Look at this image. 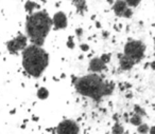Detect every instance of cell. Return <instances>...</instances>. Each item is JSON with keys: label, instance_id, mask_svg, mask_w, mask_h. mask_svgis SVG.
<instances>
[{"label": "cell", "instance_id": "cell-1", "mask_svg": "<svg viewBox=\"0 0 155 134\" xmlns=\"http://www.w3.org/2000/svg\"><path fill=\"white\" fill-rule=\"evenodd\" d=\"M72 83L79 95L91 98L94 101H101L104 97L112 95L115 90V83L105 80L100 74L94 73L75 77Z\"/></svg>", "mask_w": 155, "mask_h": 134}, {"label": "cell", "instance_id": "cell-2", "mask_svg": "<svg viewBox=\"0 0 155 134\" xmlns=\"http://www.w3.org/2000/svg\"><path fill=\"white\" fill-rule=\"evenodd\" d=\"M52 28V18L45 10L30 14L26 19V36L31 45L43 47Z\"/></svg>", "mask_w": 155, "mask_h": 134}, {"label": "cell", "instance_id": "cell-3", "mask_svg": "<svg viewBox=\"0 0 155 134\" xmlns=\"http://www.w3.org/2000/svg\"><path fill=\"white\" fill-rule=\"evenodd\" d=\"M21 64L25 72L33 78H39L50 62L49 53L43 47L29 45L21 52Z\"/></svg>", "mask_w": 155, "mask_h": 134}, {"label": "cell", "instance_id": "cell-4", "mask_svg": "<svg viewBox=\"0 0 155 134\" xmlns=\"http://www.w3.org/2000/svg\"><path fill=\"white\" fill-rule=\"evenodd\" d=\"M147 47L141 40L138 39H129L123 47L122 55L129 58L134 64H137L144 58Z\"/></svg>", "mask_w": 155, "mask_h": 134}, {"label": "cell", "instance_id": "cell-5", "mask_svg": "<svg viewBox=\"0 0 155 134\" xmlns=\"http://www.w3.org/2000/svg\"><path fill=\"white\" fill-rule=\"evenodd\" d=\"M81 128L75 120L65 118L58 123L55 128L56 134H80Z\"/></svg>", "mask_w": 155, "mask_h": 134}, {"label": "cell", "instance_id": "cell-6", "mask_svg": "<svg viewBox=\"0 0 155 134\" xmlns=\"http://www.w3.org/2000/svg\"><path fill=\"white\" fill-rule=\"evenodd\" d=\"M28 47V38L26 35L18 34L15 38L7 42V49L11 54H18Z\"/></svg>", "mask_w": 155, "mask_h": 134}, {"label": "cell", "instance_id": "cell-7", "mask_svg": "<svg viewBox=\"0 0 155 134\" xmlns=\"http://www.w3.org/2000/svg\"><path fill=\"white\" fill-rule=\"evenodd\" d=\"M112 10L115 13V15L118 16V17L130 19L133 16V10L127 7V5L124 2V0H116L114 5H112Z\"/></svg>", "mask_w": 155, "mask_h": 134}, {"label": "cell", "instance_id": "cell-8", "mask_svg": "<svg viewBox=\"0 0 155 134\" xmlns=\"http://www.w3.org/2000/svg\"><path fill=\"white\" fill-rule=\"evenodd\" d=\"M52 26L55 31L65 30L68 26V18H67L66 13L63 11H58L52 16Z\"/></svg>", "mask_w": 155, "mask_h": 134}, {"label": "cell", "instance_id": "cell-9", "mask_svg": "<svg viewBox=\"0 0 155 134\" xmlns=\"http://www.w3.org/2000/svg\"><path fill=\"white\" fill-rule=\"evenodd\" d=\"M106 70V64L100 59L99 56L93 57L89 60L88 64V71L89 73H94V74H100L103 71Z\"/></svg>", "mask_w": 155, "mask_h": 134}, {"label": "cell", "instance_id": "cell-10", "mask_svg": "<svg viewBox=\"0 0 155 134\" xmlns=\"http://www.w3.org/2000/svg\"><path fill=\"white\" fill-rule=\"evenodd\" d=\"M118 61H119V67H120V70L122 71H130L135 67V64L129 59L125 56H123L122 54H118Z\"/></svg>", "mask_w": 155, "mask_h": 134}, {"label": "cell", "instance_id": "cell-11", "mask_svg": "<svg viewBox=\"0 0 155 134\" xmlns=\"http://www.w3.org/2000/svg\"><path fill=\"white\" fill-rule=\"evenodd\" d=\"M39 9H41V5H39L38 3L32 1V0H28V1L25 3V10H26L27 13H29V15L34 13L35 10H39Z\"/></svg>", "mask_w": 155, "mask_h": 134}, {"label": "cell", "instance_id": "cell-12", "mask_svg": "<svg viewBox=\"0 0 155 134\" xmlns=\"http://www.w3.org/2000/svg\"><path fill=\"white\" fill-rule=\"evenodd\" d=\"M72 1L73 5L77 7L78 13L83 14L86 11V0H70Z\"/></svg>", "mask_w": 155, "mask_h": 134}, {"label": "cell", "instance_id": "cell-13", "mask_svg": "<svg viewBox=\"0 0 155 134\" xmlns=\"http://www.w3.org/2000/svg\"><path fill=\"white\" fill-rule=\"evenodd\" d=\"M49 95H50V92H49V90H48L46 87H41L38 90H37V92H36L37 98H38V99H41V100L48 99Z\"/></svg>", "mask_w": 155, "mask_h": 134}, {"label": "cell", "instance_id": "cell-14", "mask_svg": "<svg viewBox=\"0 0 155 134\" xmlns=\"http://www.w3.org/2000/svg\"><path fill=\"white\" fill-rule=\"evenodd\" d=\"M129 121L133 126H135V127H138V126H140L141 123H143L142 117L137 114H135V113H133V115H131V116L129 117Z\"/></svg>", "mask_w": 155, "mask_h": 134}, {"label": "cell", "instance_id": "cell-15", "mask_svg": "<svg viewBox=\"0 0 155 134\" xmlns=\"http://www.w3.org/2000/svg\"><path fill=\"white\" fill-rule=\"evenodd\" d=\"M112 134H124V127L120 121H116L112 127Z\"/></svg>", "mask_w": 155, "mask_h": 134}, {"label": "cell", "instance_id": "cell-16", "mask_svg": "<svg viewBox=\"0 0 155 134\" xmlns=\"http://www.w3.org/2000/svg\"><path fill=\"white\" fill-rule=\"evenodd\" d=\"M149 130H150V127L147 123H141L137 127V132L139 134H149Z\"/></svg>", "mask_w": 155, "mask_h": 134}, {"label": "cell", "instance_id": "cell-17", "mask_svg": "<svg viewBox=\"0 0 155 134\" xmlns=\"http://www.w3.org/2000/svg\"><path fill=\"white\" fill-rule=\"evenodd\" d=\"M124 2L127 5V7L133 9V8H137L140 5L141 0H124Z\"/></svg>", "mask_w": 155, "mask_h": 134}, {"label": "cell", "instance_id": "cell-18", "mask_svg": "<svg viewBox=\"0 0 155 134\" xmlns=\"http://www.w3.org/2000/svg\"><path fill=\"white\" fill-rule=\"evenodd\" d=\"M134 113L137 115H139V116L143 117L144 115H146V111H144V109H142L140 106H138V104H135L134 106Z\"/></svg>", "mask_w": 155, "mask_h": 134}, {"label": "cell", "instance_id": "cell-19", "mask_svg": "<svg viewBox=\"0 0 155 134\" xmlns=\"http://www.w3.org/2000/svg\"><path fill=\"white\" fill-rule=\"evenodd\" d=\"M99 57L105 64H107L108 62L110 61V59H112V55H110V53H104V54H102L101 56H99Z\"/></svg>", "mask_w": 155, "mask_h": 134}, {"label": "cell", "instance_id": "cell-20", "mask_svg": "<svg viewBox=\"0 0 155 134\" xmlns=\"http://www.w3.org/2000/svg\"><path fill=\"white\" fill-rule=\"evenodd\" d=\"M66 45L69 50H73L75 48V42H74V40H73L72 36L68 37V40H67V42H66Z\"/></svg>", "mask_w": 155, "mask_h": 134}, {"label": "cell", "instance_id": "cell-21", "mask_svg": "<svg viewBox=\"0 0 155 134\" xmlns=\"http://www.w3.org/2000/svg\"><path fill=\"white\" fill-rule=\"evenodd\" d=\"M83 33H84V31H83L82 28H77V29H75V36L78 37V39L82 38Z\"/></svg>", "mask_w": 155, "mask_h": 134}, {"label": "cell", "instance_id": "cell-22", "mask_svg": "<svg viewBox=\"0 0 155 134\" xmlns=\"http://www.w3.org/2000/svg\"><path fill=\"white\" fill-rule=\"evenodd\" d=\"M80 50L85 53V52H88L89 50H91V48H89L88 43H81V45H80Z\"/></svg>", "mask_w": 155, "mask_h": 134}, {"label": "cell", "instance_id": "cell-23", "mask_svg": "<svg viewBox=\"0 0 155 134\" xmlns=\"http://www.w3.org/2000/svg\"><path fill=\"white\" fill-rule=\"evenodd\" d=\"M149 67H150L152 70L155 71V60H153V61H151L150 64H149Z\"/></svg>", "mask_w": 155, "mask_h": 134}, {"label": "cell", "instance_id": "cell-24", "mask_svg": "<svg viewBox=\"0 0 155 134\" xmlns=\"http://www.w3.org/2000/svg\"><path fill=\"white\" fill-rule=\"evenodd\" d=\"M149 134H155V126H152V127H150V130H149Z\"/></svg>", "mask_w": 155, "mask_h": 134}, {"label": "cell", "instance_id": "cell-25", "mask_svg": "<svg viewBox=\"0 0 155 134\" xmlns=\"http://www.w3.org/2000/svg\"><path fill=\"white\" fill-rule=\"evenodd\" d=\"M96 28H97V29H101V22H100V21H96Z\"/></svg>", "mask_w": 155, "mask_h": 134}, {"label": "cell", "instance_id": "cell-26", "mask_svg": "<svg viewBox=\"0 0 155 134\" xmlns=\"http://www.w3.org/2000/svg\"><path fill=\"white\" fill-rule=\"evenodd\" d=\"M102 33H103V34H102L103 35V37H108V35H110V33H108L107 31H103Z\"/></svg>", "mask_w": 155, "mask_h": 134}, {"label": "cell", "instance_id": "cell-27", "mask_svg": "<svg viewBox=\"0 0 155 134\" xmlns=\"http://www.w3.org/2000/svg\"><path fill=\"white\" fill-rule=\"evenodd\" d=\"M106 1H107V3H110V5H114V2L115 1H116V0H106Z\"/></svg>", "mask_w": 155, "mask_h": 134}, {"label": "cell", "instance_id": "cell-28", "mask_svg": "<svg viewBox=\"0 0 155 134\" xmlns=\"http://www.w3.org/2000/svg\"><path fill=\"white\" fill-rule=\"evenodd\" d=\"M154 57H155V53H154Z\"/></svg>", "mask_w": 155, "mask_h": 134}, {"label": "cell", "instance_id": "cell-29", "mask_svg": "<svg viewBox=\"0 0 155 134\" xmlns=\"http://www.w3.org/2000/svg\"><path fill=\"white\" fill-rule=\"evenodd\" d=\"M154 5H155V3H154Z\"/></svg>", "mask_w": 155, "mask_h": 134}]
</instances>
